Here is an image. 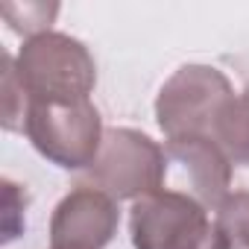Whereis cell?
I'll return each instance as SVG.
<instances>
[{
    "mask_svg": "<svg viewBox=\"0 0 249 249\" xmlns=\"http://www.w3.org/2000/svg\"><path fill=\"white\" fill-rule=\"evenodd\" d=\"M129 231L135 249H231L217 217L182 191H156L132 202Z\"/></svg>",
    "mask_w": 249,
    "mask_h": 249,
    "instance_id": "1",
    "label": "cell"
},
{
    "mask_svg": "<svg viewBox=\"0 0 249 249\" xmlns=\"http://www.w3.org/2000/svg\"><path fill=\"white\" fill-rule=\"evenodd\" d=\"M24 132L47 161L65 170L94 164L106 135L91 100H33Z\"/></svg>",
    "mask_w": 249,
    "mask_h": 249,
    "instance_id": "2",
    "label": "cell"
},
{
    "mask_svg": "<svg viewBox=\"0 0 249 249\" xmlns=\"http://www.w3.org/2000/svg\"><path fill=\"white\" fill-rule=\"evenodd\" d=\"M18 76L33 100H88L97 85V65L88 47L65 33H41L24 41Z\"/></svg>",
    "mask_w": 249,
    "mask_h": 249,
    "instance_id": "3",
    "label": "cell"
},
{
    "mask_svg": "<svg viewBox=\"0 0 249 249\" xmlns=\"http://www.w3.org/2000/svg\"><path fill=\"white\" fill-rule=\"evenodd\" d=\"M234 97L231 82L211 65H185L179 68L159 91L156 120L170 138L185 135H211L226 103Z\"/></svg>",
    "mask_w": 249,
    "mask_h": 249,
    "instance_id": "4",
    "label": "cell"
},
{
    "mask_svg": "<svg viewBox=\"0 0 249 249\" xmlns=\"http://www.w3.org/2000/svg\"><path fill=\"white\" fill-rule=\"evenodd\" d=\"M91 176L100 191L114 199H144L161 191L167 176V153L138 129H108Z\"/></svg>",
    "mask_w": 249,
    "mask_h": 249,
    "instance_id": "5",
    "label": "cell"
},
{
    "mask_svg": "<svg viewBox=\"0 0 249 249\" xmlns=\"http://www.w3.org/2000/svg\"><path fill=\"white\" fill-rule=\"evenodd\" d=\"M117 199L100 188H73L53 211L50 249H103L117 234Z\"/></svg>",
    "mask_w": 249,
    "mask_h": 249,
    "instance_id": "6",
    "label": "cell"
},
{
    "mask_svg": "<svg viewBox=\"0 0 249 249\" xmlns=\"http://www.w3.org/2000/svg\"><path fill=\"white\" fill-rule=\"evenodd\" d=\"M167 156H173L191 173L194 194L205 208H217L231 191V161L211 135H185L167 141Z\"/></svg>",
    "mask_w": 249,
    "mask_h": 249,
    "instance_id": "7",
    "label": "cell"
},
{
    "mask_svg": "<svg viewBox=\"0 0 249 249\" xmlns=\"http://www.w3.org/2000/svg\"><path fill=\"white\" fill-rule=\"evenodd\" d=\"M214 141L231 164L249 167V94H234L217 117Z\"/></svg>",
    "mask_w": 249,
    "mask_h": 249,
    "instance_id": "8",
    "label": "cell"
},
{
    "mask_svg": "<svg viewBox=\"0 0 249 249\" xmlns=\"http://www.w3.org/2000/svg\"><path fill=\"white\" fill-rule=\"evenodd\" d=\"M217 223L229 246L249 249V191H234L217 205Z\"/></svg>",
    "mask_w": 249,
    "mask_h": 249,
    "instance_id": "9",
    "label": "cell"
},
{
    "mask_svg": "<svg viewBox=\"0 0 249 249\" xmlns=\"http://www.w3.org/2000/svg\"><path fill=\"white\" fill-rule=\"evenodd\" d=\"M27 108H30V97L27 88L18 76V65L15 59L6 53L3 56V126L9 132H24V120H27Z\"/></svg>",
    "mask_w": 249,
    "mask_h": 249,
    "instance_id": "10",
    "label": "cell"
},
{
    "mask_svg": "<svg viewBox=\"0 0 249 249\" xmlns=\"http://www.w3.org/2000/svg\"><path fill=\"white\" fill-rule=\"evenodd\" d=\"M0 12H3V18L9 21V27L15 33H24L27 38L33 36H41V33H50V24L59 12L56 3H3L0 6Z\"/></svg>",
    "mask_w": 249,
    "mask_h": 249,
    "instance_id": "11",
    "label": "cell"
},
{
    "mask_svg": "<svg viewBox=\"0 0 249 249\" xmlns=\"http://www.w3.org/2000/svg\"><path fill=\"white\" fill-rule=\"evenodd\" d=\"M3 243H12L21 231H24V226H27V220H24V208H27V194L15 185V182H3Z\"/></svg>",
    "mask_w": 249,
    "mask_h": 249,
    "instance_id": "12",
    "label": "cell"
}]
</instances>
